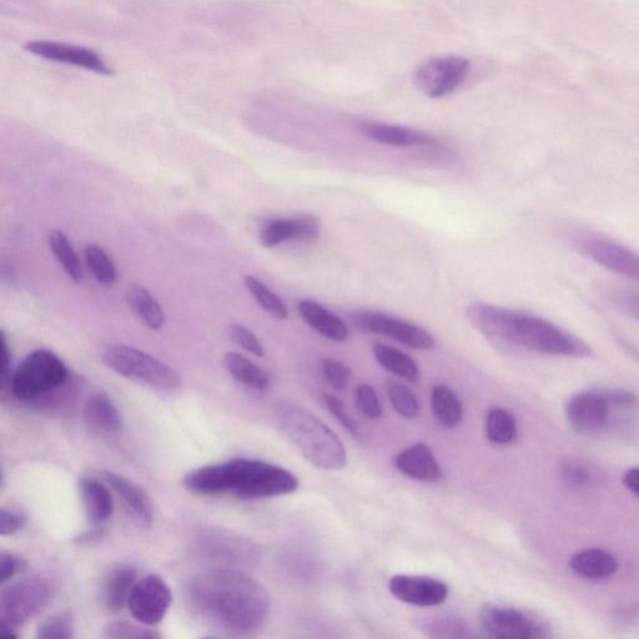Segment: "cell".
<instances>
[{"label": "cell", "instance_id": "24", "mask_svg": "<svg viewBox=\"0 0 639 639\" xmlns=\"http://www.w3.org/2000/svg\"><path fill=\"white\" fill-rule=\"evenodd\" d=\"M135 583L137 571L133 567L122 565L110 571L103 587V600L108 610L118 612L128 606Z\"/></svg>", "mask_w": 639, "mask_h": 639}, {"label": "cell", "instance_id": "34", "mask_svg": "<svg viewBox=\"0 0 639 639\" xmlns=\"http://www.w3.org/2000/svg\"><path fill=\"white\" fill-rule=\"evenodd\" d=\"M387 395H389L391 405L397 414L410 420L416 419V417L419 416V401H417L414 392L407 389L406 386L396 384V382H390V384L387 385Z\"/></svg>", "mask_w": 639, "mask_h": 639}, {"label": "cell", "instance_id": "25", "mask_svg": "<svg viewBox=\"0 0 639 639\" xmlns=\"http://www.w3.org/2000/svg\"><path fill=\"white\" fill-rule=\"evenodd\" d=\"M129 308L149 330L158 331L165 324V313L154 296L140 285L129 286L127 291Z\"/></svg>", "mask_w": 639, "mask_h": 639}, {"label": "cell", "instance_id": "45", "mask_svg": "<svg viewBox=\"0 0 639 639\" xmlns=\"http://www.w3.org/2000/svg\"><path fill=\"white\" fill-rule=\"evenodd\" d=\"M12 376V356H10L7 337L2 332L0 334V385L3 390L10 386Z\"/></svg>", "mask_w": 639, "mask_h": 639}, {"label": "cell", "instance_id": "16", "mask_svg": "<svg viewBox=\"0 0 639 639\" xmlns=\"http://www.w3.org/2000/svg\"><path fill=\"white\" fill-rule=\"evenodd\" d=\"M321 226L313 215L296 216L268 221L260 229V241L271 249L286 241H314L319 238Z\"/></svg>", "mask_w": 639, "mask_h": 639}, {"label": "cell", "instance_id": "2", "mask_svg": "<svg viewBox=\"0 0 639 639\" xmlns=\"http://www.w3.org/2000/svg\"><path fill=\"white\" fill-rule=\"evenodd\" d=\"M467 319L483 335L535 354L588 359L591 346L581 337L540 315L485 303L470 304Z\"/></svg>", "mask_w": 639, "mask_h": 639}, {"label": "cell", "instance_id": "21", "mask_svg": "<svg viewBox=\"0 0 639 639\" xmlns=\"http://www.w3.org/2000/svg\"><path fill=\"white\" fill-rule=\"evenodd\" d=\"M78 491L85 512L94 525H102L112 518L114 502L107 482L82 477L78 481Z\"/></svg>", "mask_w": 639, "mask_h": 639}, {"label": "cell", "instance_id": "33", "mask_svg": "<svg viewBox=\"0 0 639 639\" xmlns=\"http://www.w3.org/2000/svg\"><path fill=\"white\" fill-rule=\"evenodd\" d=\"M422 630L431 638H467L472 637L469 626L460 618L435 617L429 618L422 625Z\"/></svg>", "mask_w": 639, "mask_h": 639}, {"label": "cell", "instance_id": "26", "mask_svg": "<svg viewBox=\"0 0 639 639\" xmlns=\"http://www.w3.org/2000/svg\"><path fill=\"white\" fill-rule=\"evenodd\" d=\"M224 366L236 381L250 389L266 391L270 387L268 372L238 352H228L224 357Z\"/></svg>", "mask_w": 639, "mask_h": 639}, {"label": "cell", "instance_id": "6", "mask_svg": "<svg viewBox=\"0 0 639 639\" xmlns=\"http://www.w3.org/2000/svg\"><path fill=\"white\" fill-rule=\"evenodd\" d=\"M104 364L110 370L130 381L138 382L166 394L183 386L181 377L173 367L132 346L112 345L104 351Z\"/></svg>", "mask_w": 639, "mask_h": 639}, {"label": "cell", "instance_id": "47", "mask_svg": "<svg viewBox=\"0 0 639 639\" xmlns=\"http://www.w3.org/2000/svg\"><path fill=\"white\" fill-rule=\"evenodd\" d=\"M15 628L5 625V623L0 622V637L4 639H15L18 638L17 633H15Z\"/></svg>", "mask_w": 639, "mask_h": 639}, {"label": "cell", "instance_id": "46", "mask_svg": "<svg viewBox=\"0 0 639 639\" xmlns=\"http://www.w3.org/2000/svg\"><path fill=\"white\" fill-rule=\"evenodd\" d=\"M623 483H625L628 490H631L635 495L639 497V469L628 470L623 477Z\"/></svg>", "mask_w": 639, "mask_h": 639}, {"label": "cell", "instance_id": "5", "mask_svg": "<svg viewBox=\"0 0 639 639\" xmlns=\"http://www.w3.org/2000/svg\"><path fill=\"white\" fill-rule=\"evenodd\" d=\"M638 400L623 390L578 392L566 404L568 422L583 435H596L617 424L618 414L636 409Z\"/></svg>", "mask_w": 639, "mask_h": 639}, {"label": "cell", "instance_id": "32", "mask_svg": "<svg viewBox=\"0 0 639 639\" xmlns=\"http://www.w3.org/2000/svg\"><path fill=\"white\" fill-rule=\"evenodd\" d=\"M85 263L95 280L104 286H112L117 283L118 271L113 260L97 244H89L84 250Z\"/></svg>", "mask_w": 639, "mask_h": 639}, {"label": "cell", "instance_id": "40", "mask_svg": "<svg viewBox=\"0 0 639 639\" xmlns=\"http://www.w3.org/2000/svg\"><path fill=\"white\" fill-rule=\"evenodd\" d=\"M562 475L573 486H588L595 480V472L578 460L566 461L562 466Z\"/></svg>", "mask_w": 639, "mask_h": 639}, {"label": "cell", "instance_id": "10", "mask_svg": "<svg viewBox=\"0 0 639 639\" xmlns=\"http://www.w3.org/2000/svg\"><path fill=\"white\" fill-rule=\"evenodd\" d=\"M480 625L488 637L497 639H543L550 637L548 628L537 618L515 607L483 606Z\"/></svg>", "mask_w": 639, "mask_h": 639}, {"label": "cell", "instance_id": "27", "mask_svg": "<svg viewBox=\"0 0 639 639\" xmlns=\"http://www.w3.org/2000/svg\"><path fill=\"white\" fill-rule=\"evenodd\" d=\"M431 410L436 421L445 429H455L464 417L459 397L446 385H436L432 389Z\"/></svg>", "mask_w": 639, "mask_h": 639}, {"label": "cell", "instance_id": "11", "mask_svg": "<svg viewBox=\"0 0 639 639\" xmlns=\"http://www.w3.org/2000/svg\"><path fill=\"white\" fill-rule=\"evenodd\" d=\"M578 251L612 273L639 283V254L606 236L586 233L573 239Z\"/></svg>", "mask_w": 639, "mask_h": 639}, {"label": "cell", "instance_id": "19", "mask_svg": "<svg viewBox=\"0 0 639 639\" xmlns=\"http://www.w3.org/2000/svg\"><path fill=\"white\" fill-rule=\"evenodd\" d=\"M102 479L123 498V502L127 505L129 511L132 512L133 517L140 525L145 527L152 526L154 521V508L152 501H150L147 493H145L142 488L128 480L127 477L115 474L113 471H103Z\"/></svg>", "mask_w": 639, "mask_h": 639}, {"label": "cell", "instance_id": "18", "mask_svg": "<svg viewBox=\"0 0 639 639\" xmlns=\"http://www.w3.org/2000/svg\"><path fill=\"white\" fill-rule=\"evenodd\" d=\"M396 469L410 479L420 482H435L442 477V469L434 452L425 444L407 447L395 457Z\"/></svg>", "mask_w": 639, "mask_h": 639}, {"label": "cell", "instance_id": "38", "mask_svg": "<svg viewBox=\"0 0 639 639\" xmlns=\"http://www.w3.org/2000/svg\"><path fill=\"white\" fill-rule=\"evenodd\" d=\"M103 638L108 639H140V638H159L158 633L133 625L128 622L109 623L104 628Z\"/></svg>", "mask_w": 639, "mask_h": 639}, {"label": "cell", "instance_id": "23", "mask_svg": "<svg viewBox=\"0 0 639 639\" xmlns=\"http://www.w3.org/2000/svg\"><path fill=\"white\" fill-rule=\"evenodd\" d=\"M570 567L577 576L586 580L602 581L615 575L618 562L610 552L600 548H588L571 557Z\"/></svg>", "mask_w": 639, "mask_h": 639}, {"label": "cell", "instance_id": "43", "mask_svg": "<svg viewBox=\"0 0 639 639\" xmlns=\"http://www.w3.org/2000/svg\"><path fill=\"white\" fill-rule=\"evenodd\" d=\"M27 522V516L23 512L2 508L0 510V535L12 536L19 532Z\"/></svg>", "mask_w": 639, "mask_h": 639}, {"label": "cell", "instance_id": "8", "mask_svg": "<svg viewBox=\"0 0 639 639\" xmlns=\"http://www.w3.org/2000/svg\"><path fill=\"white\" fill-rule=\"evenodd\" d=\"M52 600V587L43 578H24L5 588L0 596V620L15 628L42 612Z\"/></svg>", "mask_w": 639, "mask_h": 639}, {"label": "cell", "instance_id": "44", "mask_svg": "<svg viewBox=\"0 0 639 639\" xmlns=\"http://www.w3.org/2000/svg\"><path fill=\"white\" fill-rule=\"evenodd\" d=\"M27 567V562L14 553L3 552L0 556V582L5 583L22 572Z\"/></svg>", "mask_w": 639, "mask_h": 639}, {"label": "cell", "instance_id": "39", "mask_svg": "<svg viewBox=\"0 0 639 639\" xmlns=\"http://www.w3.org/2000/svg\"><path fill=\"white\" fill-rule=\"evenodd\" d=\"M229 335L235 344L243 347V349L250 352V354L258 357L265 355L263 344H261L258 337H256L254 332L250 331L248 327L241 324H231L229 327Z\"/></svg>", "mask_w": 639, "mask_h": 639}, {"label": "cell", "instance_id": "4", "mask_svg": "<svg viewBox=\"0 0 639 639\" xmlns=\"http://www.w3.org/2000/svg\"><path fill=\"white\" fill-rule=\"evenodd\" d=\"M275 419L283 434L305 459L321 470L339 471L347 465V451L340 437L304 406L280 402Z\"/></svg>", "mask_w": 639, "mask_h": 639}, {"label": "cell", "instance_id": "17", "mask_svg": "<svg viewBox=\"0 0 639 639\" xmlns=\"http://www.w3.org/2000/svg\"><path fill=\"white\" fill-rule=\"evenodd\" d=\"M362 135L372 142L397 148L432 147L436 139L419 130L385 123L361 122Z\"/></svg>", "mask_w": 639, "mask_h": 639}, {"label": "cell", "instance_id": "15", "mask_svg": "<svg viewBox=\"0 0 639 639\" xmlns=\"http://www.w3.org/2000/svg\"><path fill=\"white\" fill-rule=\"evenodd\" d=\"M25 49L37 57L50 60V62L74 65V67L102 75L113 74V69L93 49L52 42V40H35V42H29L25 45Z\"/></svg>", "mask_w": 639, "mask_h": 639}, {"label": "cell", "instance_id": "28", "mask_svg": "<svg viewBox=\"0 0 639 639\" xmlns=\"http://www.w3.org/2000/svg\"><path fill=\"white\" fill-rule=\"evenodd\" d=\"M374 356L377 362L384 367L386 371L401 377L406 381L416 384L420 380V369L416 361L411 356L405 354L395 347L385 344H375Z\"/></svg>", "mask_w": 639, "mask_h": 639}, {"label": "cell", "instance_id": "31", "mask_svg": "<svg viewBox=\"0 0 639 639\" xmlns=\"http://www.w3.org/2000/svg\"><path fill=\"white\" fill-rule=\"evenodd\" d=\"M245 288L255 299L256 303L261 306L274 319L286 320L289 318L288 306L276 295L273 290L268 288L263 281L255 278L253 275L245 276Z\"/></svg>", "mask_w": 639, "mask_h": 639}, {"label": "cell", "instance_id": "41", "mask_svg": "<svg viewBox=\"0 0 639 639\" xmlns=\"http://www.w3.org/2000/svg\"><path fill=\"white\" fill-rule=\"evenodd\" d=\"M610 299L618 310L639 324V293L628 290H613Z\"/></svg>", "mask_w": 639, "mask_h": 639}, {"label": "cell", "instance_id": "13", "mask_svg": "<svg viewBox=\"0 0 639 639\" xmlns=\"http://www.w3.org/2000/svg\"><path fill=\"white\" fill-rule=\"evenodd\" d=\"M173 602V592L163 578L147 575L137 581L129 597L132 616L144 626H157L164 620Z\"/></svg>", "mask_w": 639, "mask_h": 639}, {"label": "cell", "instance_id": "36", "mask_svg": "<svg viewBox=\"0 0 639 639\" xmlns=\"http://www.w3.org/2000/svg\"><path fill=\"white\" fill-rule=\"evenodd\" d=\"M324 380L334 390H344L351 380L350 367L335 359H326L321 364Z\"/></svg>", "mask_w": 639, "mask_h": 639}, {"label": "cell", "instance_id": "29", "mask_svg": "<svg viewBox=\"0 0 639 639\" xmlns=\"http://www.w3.org/2000/svg\"><path fill=\"white\" fill-rule=\"evenodd\" d=\"M48 244L54 258L62 265L70 279L80 281L83 279V268L77 253L70 244L67 235L60 230H52L48 235Z\"/></svg>", "mask_w": 639, "mask_h": 639}, {"label": "cell", "instance_id": "42", "mask_svg": "<svg viewBox=\"0 0 639 639\" xmlns=\"http://www.w3.org/2000/svg\"><path fill=\"white\" fill-rule=\"evenodd\" d=\"M324 401L327 409H329L331 415L339 421V424L352 436H359V427H357L355 420H352L344 404L334 395H325Z\"/></svg>", "mask_w": 639, "mask_h": 639}, {"label": "cell", "instance_id": "1", "mask_svg": "<svg viewBox=\"0 0 639 639\" xmlns=\"http://www.w3.org/2000/svg\"><path fill=\"white\" fill-rule=\"evenodd\" d=\"M188 593L191 606L204 620L231 635H253L270 615L266 588L238 570L205 572L190 582Z\"/></svg>", "mask_w": 639, "mask_h": 639}, {"label": "cell", "instance_id": "37", "mask_svg": "<svg viewBox=\"0 0 639 639\" xmlns=\"http://www.w3.org/2000/svg\"><path fill=\"white\" fill-rule=\"evenodd\" d=\"M356 405L361 414L369 420L380 419L382 406L376 391L370 385L362 384L356 389Z\"/></svg>", "mask_w": 639, "mask_h": 639}, {"label": "cell", "instance_id": "22", "mask_svg": "<svg viewBox=\"0 0 639 639\" xmlns=\"http://www.w3.org/2000/svg\"><path fill=\"white\" fill-rule=\"evenodd\" d=\"M298 311L311 329L318 331L321 336L331 341L342 342L349 339V326L339 316L332 314L324 306L313 300L300 301Z\"/></svg>", "mask_w": 639, "mask_h": 639}, {"label": "cell", "instance_id": "20", "mask_svg": "<svg viewBox=\"0 0 639 639\" xmlns=\"http://www.w3.org/2000/svg\"><path fill=\"white\" fill-rule=\"evenodd\" d=\"M84 421L102 435H115L123 429V416L118 406L104 392L88 397L83 407Z\"/></svg>", "mask_w": 639, "mask_h": 639}, {"label": "cell", "instance_id": "12", "mask_svg": "<svg viewBox=\"0 0 639 639\" xmlns=\"http://www.w3.org/2000/svg\"><path fill=\"white\" fill-rule=\"evenodd\" d=\"M351 320L362 331L390 337V339L409 346L411 349L431 350L436 345L434 337L422 327L409 321L392 318V316L379 313V311H356L352 314Z\"/></svg>", "mask_w": 639, "mask_h": 639}, {"label": "cell", "instance_id": "35", "mask_svg": "<svg viewBox=\"0 0 639 639\" xmlns=\"http://www.w3.org/2000/svg\"><path fill=\"white\" fill-rule=\"evenodd\" d=\"M74 618L68 612L57 613L39 626L38 639H72L74 638Z\"/></svg>", "mask_w": 639, "mask_h": 639}, {"label": "cell", "instance_id": "9", "mask_svg": "<svg viewBox=\"0 0 639 639\" xmlns=\"http://www.w3.org/2000/svg\"><path fill=\"white\" fill-rule=\"evenodd\" d=\"M469 59L457 55H441L427 59L414 73V83L422 94L431 99L449 97L466 83L471 74Z\"/></svg>", "mask_w": 639, "mask_h": 639}, {"label": "cell", "instance_id": "3", "mask_svg": "<svg viewBox=\"0 0 639 639\" xmlns=\"http://www.w3.org/2000/svg\"><path fill=\"white\" fill-rule=\"evenodd\" d=\"M186 490L211 496L231 493L245 500L289 495L299 488V480L284 467L260 460L235 459L206 465L183 479Z\"/></svg>", "mask_w": 639, "mask_h": 639}, {"label": "cell", "instance_id": "7", "mask_svg": "<svg viewBox=\"0 0 639 639\" xmlns=\"http://www.w3.org/2000/svg\"><path fill=\"white\" fill-rule=\"evenodd\" d=\"M68 379L64 361L53 351L40 349L25 357L13 372L9 387L15 399L32 402L62 389Z\"/></svg>", "mask_w": 639, "mask_h": 639}, {"label": "cell", "instance_id": "14", "mask_svg": "<svg viewBox=\"0 0 639 639\" xmlns=\"http://www.w3.org/2000/svg\"><path fill=\"white\" fill-rule=\"evenodd\" d=\"M389 591L397 600L417 607L440 606L450 595L449 586L439 578L417 575L392 577Z\"/></svg>", "mask_w": 639, "mask_h": 639}, {"label": "cell", "instance_id": "30", "mask_svg": "<svg viewBox=\"0 0 639 639\" xmlns=\"http://www.w3.org/2000/svg\"><path fill=\"white\" fill-rule=\"evenodd\" d=\"M487 439L496 445H508L516 440L517 422L515 417L501 407L488 411L486 417Z\"/></svg>", "mask_w": 639, "mask_h": 639}]
</instances>
